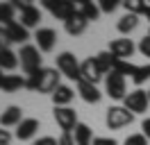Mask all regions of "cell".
Masks as SVG:
<instances>
[{"label": "cell", "instance_id": "cell-1", "mask_svg": "<svg viewBox=\"0 0 150 145\" xmlns=\"http://www.w3.org/2000/svg\"><path fill=\"white\" fill-rule=\"evenodd\" d=\"M62 84H59V72L57 68H41L39 72L30 75L28 77V86L25 89L30 91H37V93H55Z\"/></svg>", "mask_w": 150, "mask_h": 145}, {"label": "cell", "instance_id": "cell-2", "mask_svg": "<svg viewBox=\"0 0 150 145\" xmlns=\"http://www.w3.org/2000/svg\"><path fill=\"white\" fill-rule=\"evenodd\" d=\"M18 57H21V68H23V72L25 75H34V72H39L43 66H41V54H39V48L37 45H30V43H25L23 48H21V52H18Z\"/></svg>", "mask_w": 150, "mask_h": 145}, {"label": "cell", "instance_id": "cell-3", "mask_svg": "<svg viewBox=\"0 0 150 145\" xmlns=\"http://www.w3.org/2000/svg\"><path fill=\"white\" fill-rule=\"evenodd\" d=\"M80 66L82 63L77 61L75 54H71V52H62L57 57V70L62 72L64 77H68V80H75V82L82 80V68Z\"/></svg>", "mask_w": 150, "mask_h": 145}, {"label": "cell", "instance_id": "cell-4", "mask_svg": "<svg viewBox=\"0 0 150 145\" xmlns=\"http://www.w3.org/2000/svg\"><path fill=\"white\" fill-rule=\"evenodd\" d=\"M43 7L52 14L59 20H71V18L77 14V5L71 2V0H43Z\"/></svg>", "mask_w": 150, "mask_h": 145}, {"label": "cell", "instance_id": "cell-5", "mask_svg": "<svg viewBox=\"0 0 150 145\" xmlns=\"http://www.w3.org/2000/svg\"><path fill=\"white\" fill-rule=\"evenodd\" d=\"M134 120V113L127 111L125 107H109L107 109V116H105V122L109 129H121V127L130 125Z\"/></svg>", "mask_w": 150, "mask_h": 145}, {"label": "cell", "instance_id": "cell-6", "mask_svg": "<svg viewBox=\"0 0 150 145\" xmlns=\"http://www.w3.org/2000/svg\"><path fill=\"white\" fill-rule=\"evenodd\" d=\"M55 120L59 129H62V134H73L75 127H77V113H75V109L71 107H55Z\"/></svg>", "mask_w": 150, "mask_h": 145}, {"label": "cell", "instance_id": "cell-7", "mask_svg": "<svg viewBox=\"0 0 150 145\" xmlns=\"http://www.w3.org/2000/svg\"><path fill=\"white\" fill-rule=\"evenodd\" d=\"M148 91H132V93H127L125 95V100H123V107L127 109V111H132V113H143V111H148Z\"/></svg>", "mask_w": 150, "mask_h": 145}, {"label": "cell", "instance_id": "cell-8", "mask_svg": "<svg viewBox=\"0 0 150 145\" xmlns=\"http://www.w3.org/2000/svg\"><path fill=\"white\" fill-rule=\"evenodd\" d=\"M105 91H107V95H109V98H114V100H125V95H127V89H125V77L112 70L107 77H105Z\"/></svg>", "mask_w": 150, "mask_h": 145}, {"label": "cell", "instance_id": "cell-9", "mask_svg": "<svg viewBox=\"0 0 150 145\" xmlns=\"http://www.w3.org/2000/svg\"><path fill=\"white\" fill-rule=\"evenodd\" d=\"M34 39H37V48L41 52H50L57 43V32L52 27H41V30H37Z\"/></svg>", "mask_w": 150, "mask_h": 145}, {"label": "cell", "instance_id": "cell-10", "mask_svg": "<svg viewBox=\"0 0 150 145\" xmlns=\"http://www.w3.org/2000/svg\"><path fill=\"white\" fill-rule=\"evenodd\" d=\"M137 50V45L132 43L130 39H114L112 43H109V52L116 57V59H125L127 61V57H132Z\"/></svg>", "mask_w": 150, "mask_h": 145}, {"label": "cell", "instance_id": "cell-11", "mask_svg": "<svg viewBox=\"0 0 150 145\" xmlns=\"http://www.w3.org/2000/svg\"><path fill=\"white\" fill-rule=\"evenodd\" d=\"M23 120H25V118H23V109L16 107V104L7 107L0 113V127H18Z\"/></svg>", "mask_w": 150, "mask_h": 145}, {"label": "cell", "instance_id": "cell-12", "mask_svg": "<svg viewBox=\"0 0 150 145\" xmlns=\"http://www.w3.org/2000/svg\"><path fill=\"white\" fill-rule=\"evenodd\" d=\"M77 93H80V98L84 100V102H89V104H96V102H100V98H103L100 89H98L96 84L84 82V80L77 82Z\"/></svg>", "mask_w": 150, "mask_h": 145}, {"label": "cell", "instance_id": "cell-13", "mask_svg": "<svg viewBox=\"0 0 150 145\" xmlns=\"http://www.w3.org/2000/svg\"><path fill=\"white\" fill-rule=\"evenodd\" d=\"M80 68H82V80L89 82V84H98V82H100V77H103V72H100L98 63H96V57L84 59Z\"/></svg>", "mask_w": 150, "mask_h": 145}, {"label": "cell", "instance_id": "cell-14", "mask_svg": "<svg viewBox=\"0 0 150 145\" xmlns=\"http://www.w3.org/2000/svg\"><path fill=\"white\" fill-rule=\"evenodd\" d=\"M5 30H7V39H9V43H25V41L30 39L28 27H23L18 20L7 23V25H5Z\"/></svg>", "mask_w": 150, "mask_h": 145}, {"label": "cell", "instance_id": "cell-15", "mask_svg": "<svg viewBox=\"0 0 150 145\" xmlns=\"http://www.w3.org/2000/svg\"><path fill=\"white\" fill-rule=\"evenodd\" d=\"M39 20H41V9L34 7V5L30 2L28 7L21 11V25L30 30V27H37V25H39Z\"/></svg>", "mask_w": 150, "mask_h": 145}, {"label": "cell", "instance_id": "cell-16", "mask_svg": "<svg viewBox=\"0 0 150 145\" xmlns=\"http://www.w3.org/2000/svg\"><path fill=\"white\" fill-rule=\"evenodd\" d=\"M37 129H39L37 118H25V120L16 127V138H18V141H28V138H32V136L37 134Z\"/></svg>", "mask_w": 150, "mask_h": 145}, {"label": "cell", "instance_id": "cell-17", "mask_svg": "<svg viewBox=\"0 0 150 145\" xmlns=\"http://www.w3.org/2000/svg\"><path fill=\"white\" fill-rule=\"evenodd\" d=\"M86 25H89V20H86V18L82 16L80 11H77V14L71 18V20H66V23H64L66 32H68L71 36H80V34H82V32L86 30Z\"/></svg>", "mask_w": 150, "mask_h": 145}, {"label": "cell", "instance_id": "cell-18", "mask_svg": "<svg viewBox=\"0 0 150 145\" xmlns=\"http://www.w3.org/2000/svg\"><path fill=\"white\" fill-rule=\"evenodd\" d=\"M75 98V91L71 86H59V89L52 93V102H55V107H68V102Z\"/></svg>", "mask_w": 150, "mask_h": 145}, {"label": "cell", "instance_id": "cell-19", "mask_svg": "<svg viewBox=\"0 0 150 145\" xmlns=\"http://www.w3.org/2000/svg\"><path fill=\"white\" fill-rule=\"evenodd\" d=\"M96 63H98V68L103 75H109L114 70V63H116V57H114L109 50H105V52H98L96 54Z\"/></svg>", "mask_w": 150, "mask_h": 145}, {"label": "cell", "instance_id": "cell-20", "mask_svg": "<svg viewBox=\"0 0 150 145\" xmlns=\"http://www.w3.org/2000/svg\"><path fill=\"white\" fill-rule=\"evenodd\" d=\"M73 138H75V143L77 145H91L93 141V132H91V127L84 125V122H77V127H75V132H73Z\"/></svg>", "mask_w": 150, "mask_h": 145}, {"label": "cell", "instance_id": "cell-21", "mask_svg": "<svg viewBox=\"0 0 150 145\" xmlns=\"http://www.w3.org/2000/svg\"><path fill=\"white\" fill-rule=\"evenodd\" d=\"M77 11H80L86 20H98V16H100V7H98L96 2H91V0H80Z\"/></svg>", "mask_w": 150, "mask_h": 145}, {"label": "cell", "instance_id": "cell-22", "mask_svg": "<svg viewBox=\"0 0 150 145\" xmlns=\"http://www.w3.org/2000/svg\"><path fill=\"white\" fill-rule=\"evenodd\" d=\"M18 66V54L11 52L9 48L0 50V70H14Z\"/></svg>", "mask_w": 150, "mask_h": 145}, {"label": "cell", "instance_id": "cell-23", "mask_svg": "<svg viewBox=\"0 0 150 145\" xmlns=\"http://www.w3.org/2000/svg\"><path fill=\"white\" fill-rule=\"evenodd\" d=\"M23 86H28V80H25V77H21V75H7V77H5V84H2V91H5V93H14V91L23 89Z\"/></svg>", "mask_w": 150, "mask_h": 145}, {"label": "cell", "instance_id": "cell-24", "mask_svg": "<svg viewBox=\"0 0 150 145\" xmlns=\"http://www.w3.org/2000/svg\"><path fill=\"white\" fill-rule=\"evenodd\" d=\"M137 25H139V16H134V14H125V16L118 20V25H116V27H118L121 34H127V32H132Z\"/></svg>", "mask_w": 150, "mask_h": 145}, {"label": "cell", "instance_id": "cell-25", "mask_svg": "<svg viewBox=\"0 0 150 145\" xmlns=\"http://www.w3.org/2000/svg\"><path fill=\"white\" fill-rule=\"evenodd\" d=\"M114 72H118V75H123V77H134V72H137V66L130 61H125V59H116V63H114Z\"/></svg>", "mask_w": 150, "mask_h": 145}, {"label": "cell", "instance_id": "cell-26", "mask_svg": "<svg viewBox=\"0 0 150 145\" xmlns=\"http://www.w3.org/2000/svg\"><path fill=\"white\" fill-rule=\"evenodd\" d=\"M14 5L11 2H0V25H7L14 20Z\"/></svg>", "mask_w": 150, "mask_h": 145}, {"label": "cell", "instance_id": "cell-27", "mask_svg": "<svg viewBox=\"0 0 150 145\" xmlns=\"http://www.w3.org/2000/svg\"><path fill=\"white\" fill-rule=\"evenodd\" d=\"M150 80V63H143V66H137V72H134V77H132V82L137 84V86H141L143 82Z\"/></svg>", "mask_w": 150, "mask_h": 145}, {"label": "cell", "instance_id": "cell-28", "mask_svg": "<svg viewBox=\"0 0 150 145\" xmlns=\"http://www.w3.org/2000/svg\"><path fill=\"white\" fill-rule=\"evenodd\" d=\"M123 7H125L127 14L141 16V14H143V7H146V2H143V0H125V2H123Z\"/></svg>", "mask_w": 150, "mask_h": 145}, {"label": "cell", "instance_id": "cell-29", "mask_svg": "<svg viewBox=\"0 0 150 145\" xmlns=\"http://www.w3.org/2000/svg\"><path fill=\"white\" fill-rule=\"evenodd\" d=\"M125 145H148V138L143 134H130L125 138Z\"/></svg>", "mask_w": 150, "mask_h": 145}, {"label": "cell", "instance_id": "cell-30", "mask_svg": "<svg viewBox=\"0 0 150 145\" xmlns=\"http://www.w3.org/2000/svg\"><path fill=\"white\" fill-rule=\"evenodd\" d=\"M100 14H112L114 9L118 7V0H100Z\"/></svg>", "mask_w": 150, "mask_h": 145}, {"label": "cell", "instance_id": "cell-31", "mask_svg": "<svg viewBox=\"0 0 150 145\" xmlns=\"http://www.w3.org/2000/svg\"><path fill=\"white\" fill-rule=\"evenodd\" d=\"M139 52L143 54V57H148V59H150V36L148 34L139 41Z\"/></svg>", "mask_w": 150, "mask_h": 145}, {"label": "cell", "instance_id": "cell-32", "mask_svg": "<svg viewBox=\"0 0 150 145\" xmlns=\"http://www.w3.org/2000/svg\"><path fill=\"white\" fill-rule=\"evenodd\" d=\"M32 145H59V141L52 138V136H41V138H37Z\"/></svg>", "mask_w": 150, "mask_h": 145}, {"label": "cell", "instance_id": "cell-33", "mask_svg": "<svg viewBox=\"0 0 150 145\" xmlns=\"http://www.w3.org/2000/svg\"><path fill=\"white\" fill-rule=\"evenodd\" d=\"M0 145H11V134H9V129H2V127H0Z\"/></svg>", "mask_w": 150, "mask_h": 145}, {"label": "cell", "instance_id": "cell-34", "mask_svg": "<svg viewBox=\"0 0 150 145\" xmlns=\"http://www.w3.org/2000/svg\"><path fill=\"white\" fill-rule=\"evenodd\" d=\"M2 48H9V39H7L5 25H0V50H2Z\"/></svg>", "mask_w": 150, "mask_h": 145}, {"label": "cell", "instance_id": "cell-35", "mask_svg": "<svg viewBox=\"0 0 150 145\" xmlns=\"http://www.w3.org/2000/svg\"><path fill=\"white\" fill-rule=\"evenodd\" d=\"M91 145H116V141H114V138H107V136H98V138H93Z\"/></svg>", "mask_w": 150, "mask_h": 145}, {"label": "cell", "instance_id": "cell-36", "mask_svg": "<svg viewBox=\"0 0 150 145\" xmlns=\"http://www.w3.org/2000/svg\"><path fill=\"white\" fill-rule=\"evenodd\" d=\"M59 145H77V143H75L73 134H62V138H59Z\"/></svg>", "mask_w": 150, "mask_h": 145}, {"label": "cell", "instance_id": "cell-37", "mask_svg": "<svg viewBox=\"0 0 150 145\" xmlns=\"http://www.w3.org/2000/svg\"><path fill=\"white\" fill-rule=\"evenodd\" d=\"M141 129H143V136L150 138V118H146V120L141 122Z\"/></svg>", "mask_w": 150, "mask_h": 145}, {"label": "cell", "instance_id": "cell-38", "mask_svg": "<svg viewBox=\"0 0 150 145\" xmlns=\"http://www.w3.org/2000/svg\"><path fill=\"white\" fill-rule=\"evenodd\" d=\"M141 16H146L150 20V5H148V2H146V7H143V14H141Z\"/></svg>", "mask_w": 150, "mask_h": 145}, {"label": "cell", "instance_id": "cell-39", "mask_svg": "<svg viewBox=\"0 0 150 145\" xmlns=\"http://www.w3.org/2000/svg\"><path fill=\"white\" fill-rule=\"evenodd\" d=\"M5 77H7V75H2V70H0V89H2V84H5Z\"/></svg>", "mask_w": 150, "mask_h": 145}, {"label": "cell", "instance_id": "cell-40", "mask_svg": "<svg viewBox=\"0 0 150 145\" xmlns=\"http://www.w3.org/2000/svg\"><path fill=\"white\" fill-rule=\"evenodd\" d=\"M148 98H150V91H148Z\"/></svg>", "mask_w": 150, "mask_h": 145}, {"label": "cell", "instance_id": "cell-41", "mask_svg": "<svg viewBox=\"0 0 150 145\" xmlns=\"http://www.w3.org/2000/svg\"><path fill=\"white\" fill-rule=\"evenodd\" d=\"M148 36H150V32H148Z\"/></svg>", "mask_w": 150, "mask_h": 145}]
</instances>
